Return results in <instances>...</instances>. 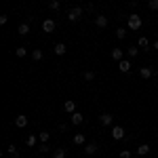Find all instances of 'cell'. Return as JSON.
<instances>
[{
  "label": "cell",
  "instance_id": "5",
  "mask_svg": "<svg viewBox=\"0 0 158 158\" xmlns=\"http://www.w3.org/2000/svg\"><path fill=\"white\" fill-rule=\"evenodd\" d=\"M15 127H19V129L27 127V116H25V114H17V116H15Z\"/></svg>",
  "mask_w": 158,
  "mask_h": 158
},
{
  "label": "cell",
  "instance_id": "6",
  "mask_svg": "<svg viewBox=\"0 0 158 158\" xmlns=\"http://www.w3.org/2000/svg\"><path fill=\"white\" fill-rule=\"evenodd\" d=\"M95 25H97L99 30L108 27V17H106V15H97V17H95Z\"/></svg>",
  "mask_w": 158,
  "mask_h": 158
},
{
  "label": "cell",
  "instance_id": "10",
  "mask_svg": "<svg viewBox=\"0 0 158 158\" xmlns=\"http://www.w3.org/2000/svg\"><path fill=\"white\" fill-rule=\"evenodd\" d=\"M118 68H120V72H129V70H131V61L129 59H122V61H118Z\"/></svg>",
  "mask_w": 158,
  "mask_h": 158
},
{
  "label": "cell",
  "instance_id": "30",
  "mask_svg": "<svg viewBox=\"0 0 158 158\" xmlns=\"http://www.w3.org/2000/svg\"><path fill=\"white\" fill-rule=\"evenodd\" d=\"M49 150H51V148L47 146V143H42V146L38 148V152H40V154H47V152H49Z\"/></svg>",
  "mask_w": 158,
  "mask_h": 158
},
{
  "label": "cell",
  "instance_id": "29",
  "mask_svg": "<svg viewBox=\"0 0 158 158\" xmlns=\"http://www.w3.org/2000/svg\"><path fill=\"white\" fill-rule=\"evenodd\" d=\"M124 36H127V30H124V27H118V30H116V38H118V40H122Z\"/></svg>",
  "mask_w": 158,
  "mask_h": 158
},
{
  "label": "cell",
  "instance_id": "24",
  "mask_svg": "<svg viewBox=\"0 0 158 158\" xmlns=\"http://www.w3.org/2000/svg\"><path fill=\"white\" fill-rule=\"evenodd\" d=\"M6 152H9V154H11L13 158H19V152H17V148L13 146V143H11V146H9V148H6Z\"/></svg>",
  "mask_w": 158,
  "mask_h": 158
},
{
  "label": "cell",
  "instance_id": "3",
  "mask_svg": "<svg viewBox=\"0 0 158 158\" xmlns=\"http://www.w3.org/2000/svg\"><path fill=\"white\" fill-rule=\"evenodd\" d=\"M129 27H131V30H139V27H141V17L135 15V13H131V17H129Z\"/></svg>",
  "mask_w": 158,
  "mask_h": 158
},
{
  "label": "cell",
  "instance_id": "21",
  "mask_svg": "<svg viewBox=\"0 0 158 158\" xmlns=\"http://www.w3.org/2000/svg\"><path fill=\"white\" fill-rule=\"evenodd\" d=\"M127 55L133 59V57H137L139 55V47H129V51H127Z\"/></svg>",
  "mask_w": 158,
  "mask_h": 158
},
{
  "label": "cell",
  "instance_id": "28",
  "mask_svg": "<svg viewBox=\"0 0 158 158\" xmlns=\"http://www.w3.org/2000/svg\"><path fill=\"white\" fill-rule=\"evenodd\" d=\"M82 78H85L86 82H91V80H95V72H91V70H89V72H85V76H82Z\"/></svg>",
  "mask_w": 158,
  "mask_h": 158
},
{
  "label": "cell",
  "instance_id": "36",
  "mask_svg": "<svg viewBox=\"0 0 158 158\" xmlns=\"http://www.w3.org/2000/svg\"><path fill=\"white\" fill-rule=\"evenodd\" d=\"M156 139H158V133H156Z\"/></svg>",
  "mask_w": 158,
  "mask_h": 158
},
{
  "label": "cell",
  "instance_id": "4",
  "mask_svg": "<svg viewBox=\"0 0 158 158\" xmlns=\"http://www.w3.org/2000/svg\"><path fill=\"white\" fill-rule=\"evenodd\" d=\"M99 122H101L103 127H110V124L114 122V116L108 114V112H101V114H99Z\"/></svg>",
  "mask_w": 158,
  "mask_h": 158
},
{
  "label": "cell",
  "instance_id": "8",
  "mask_svg": "<svg viewBox=\"0 0 158 158\" xmlns=\"http://www.w3.org/2000/svg\"><path fill=\"white\" fill-rule=\"evenodd\" d=\"M63 112H68V114H74V112H76V103H74L72 99L63 101Z\"/></svg>",
  "mask_w": 158,
  "mask_h": 158
},
{
  "label": "cell",
  "instance_id": "27",
  "mask_svg": "<svg viewBox=\"0 0 158 158\" xmlns=\"http://www.w3.org/2000/svg\"><path fill=\"white\" fill-rule=\"evenodd\" d=\"M148 9L150 11H158V0H148Z\"/></svg>",
  "mask_w": 158,
  "mask_h": 158
},
{
  "label": "cell",
  "instance_id": "15",
  "mask_svg": "<svg viewBox=\"0 0 158 158\" xmlns=\"http://www.w3.org/2000/svg\"><path fill=\"white\" fill-rule=\"evenodd\" d=\"M74 143H76V146H85V143H86V137H85L82 133L74 135Z\"/></svg>",
  "mask_w": 158,
  "mask_h": 158
},
{
  "label": "cell",
  "instance_id": "17",
  "mask_svg": "<svg viewBox=\"0 0 158 158\" xmlns=\"http://www.w3.org/2000/svg\"><path fill=\"white\" fill-rule=\"evenodd\" d=\"M139 76H141V78H152V70H150L148 65H143V68L139 70Z\"/></svg>",
  "mask_w": 158,
  "mask_h": 158
},
{
  "label": "cell",
  "instance_id": "37",
  "mask_svg": "<svg viewBox=\"0 0 158 158\" xmlns=\"http://www.w3.org/2000/svg\"><path fill=\"white\" fill-rule=\"evenodd\" d=\"M156 76H158V70H156Z\"/></svg>",
  "mask_w": 158,
  "mask_h": 158
},
{
  "label": "cell",
  "instance_id": "1",
  "mask_svg": "<svg viewBox=\"0 0 158 158\" xmlns=\"http://www.w3.org/2000/svg\"><path fill=\"white\" fill-rule=\"evenodd\" d=\"M82 9H80V6H74V9H70V11H68V19H70V21H78V19H80V17H82Z\"/></svg>",
  "mask_w": 158,
  "mask_h": 158
},
{
  "label": "cell",
  "instance_id": "26",
  "mask_svg": "<svg viewBox=\"0 0 158 158\" xmlns=\"http://www.w3.org/2000/svg\"><path fill=\"white\" fill-rule=\"evenodd\" d=\"M32 59H34V61H40V59H42V51H40V49L32 51Z\"/></svg>",
  "mask_w": 158,
  "mask_h": 158
},
{
  "label": "cell",
  "instance_id": "23",
  "mask_svg": "<svg viewBox=\"0 0 158 158\" xmlns=\"http://www.w3.org/2000/svg\"><path fill=\"white\" fill-rule=\"evenodd\" d=\"M36 141H38V135H30L27 139H25V143L32 148V146H36Z\"/></svg>",
  "mask_w": 158,
  "mask_h": 158
},
{
  "label": "cell",
  "instance_id": "12",
  "mask_svg": "<svg viewBox=\"0 0 158 158\" xmlns=\"http://www.w3.org/2000/svg\"><path fill=\"white\" fill-rule=\"evenodd\" d=\"M53 51H55V55H65V51H68V47H65L63 42H57Z\"/></svg>",
  "mask_w": 158,
  "mask_h": 158
},
{
  "label": "cell",
  "instance_id": "7",
  "mask_svg": "<svg viewBox=\"0 0 158 158\" xmlns=\"http://www.w3.org/2000/svg\"><path fill=\"white\" fill-rule=\"evenodd\" d=\"M42 30H44L47 34L55 32V21H53V19H44V21H42Z\"/></svg>",
  "mask_w": 158,
  "mask_h": 158
},
{
  "label": "cell",
  "instance_id": "33",
  "mask_svg": "<svg viewBox=\"0 0 158 158\" xmlns=\"http://www.w3.org/2000/svg\"><path fill=\"white\" fill-rule=\"evenodd\" d=\"M152 49H156V51H158V40L154 42V44H152Z\"/></svg>",
  "mask_w": 158,
  "mask_h": 158
},
{
  "label": "cell",
  "instance_id": "22",
  "mask_svg": "<svg viewBox=\"0 0 158 158\" xmlns=\"http://www.w3.org/2000/svg\"><path fill=\"white\" fill-rule=\"evenodd\" d=\"M15 55H17L19 59H21V57H25V55H27V49H25V47H17V51H15Z\"/></svg>",
  "mask_w": 158,
  "mask_h": 158
},
{
  "label": "cell",
  "instance_id": "19",
  "mask_svg": "<svg viewBox=\"0 0 158 158\" xmlns=\"http://www.w3.org/2000/svg\"><path fill=\"white\" fill-rule=\"evenodd\" d=\"M17 32H19L21 36H25V34H30V25H27V23H21L19 27H17Z\"/></svg>",
  "mask_w": 158,
  "mask_h": 158
},
{
  "label": "cell",
  "instance_id": "32",
  "mask_svg": "<svg viewBox=\"0 0 158 158\" xmlns=\"http://www.w3.org/2000/svg\"><path fill=\"white\" fill-rule=\"evenodd\" d=\"M9 21V15H0V25H4Z\"/></svg>",
  "mask_w": 158,
  "mask_h": 158
},
{
  "label": "cell",
  "instance_id": "14",
  "mask_svg": "<svg viewBox=\"0 0 158 158\" xmlns=\"http://www.w3.org/2000/svg\"><path fill=\"white\" fill-rule=\"evenodd\" d=\"M68 156V150L65 148H57L55 152H53V158H65Z\"/></svg>",
  "mask_w": 158,
  "mask_h": 158
},
{
  "label": "cell",
  "instance_id": "18",
  "mask_svg": "<svg viewBox=\"0 0 158 158\" xmlns=\"http://www.w3.org/2000/svg\"><path fill=\"white\" fill-rule=\"evenodd\" d=\"M49 131H40V133H38V139H40V141H42V143H49Z\"/></svg>",
  "mask_w": 158,
  "mask_h": 158
},
{
  "label": "cell",
  "instance_id": "39",
  "mask_svg": "<svg viewBox=\"0 0 158 158\" xmlns=\"http://www.w3.org/2000/svg\"><path fill=\"white\" fill-rule=\"evenodd\" d=\"M42 2H47V0H42Z\"/></svg>",
  "mask_w": 158,
  "mask_h": 158
},
{
  "label": "cell",
  "instance_id": "13",
  "mask_svg": "<svg viewBox=\"0 0 158 158\" xmlns=\"http://www.w3.org/2000/svg\"><path fill=\"white\" fill-rule=\"evenodd\" d=\"M137 154H139V156H148V154H150V146H148V143H141V146L137 148Z\"/></svg>",
  "mask_w": 158,
  "mask_h": 158
},
{
  "label": "cell",
  "instance_id": "11",
  "mask_svg": "<svg viewBox=\"0 0 158 158\" xmlns=\"http://www.w3.org/2000/svg\"><path fill=\"white\" fill-rule=\"evenodd\" d=\"M85 152L89 154V156L97 154V143H85Z\"/></svg>",
  "mask_w": 158,
  "mask_h": 158
},
{
  "label": "cell",
  "instance_id": "34",
  "mask_svg": "<svg viewBox=\"0 0 158 158\" xmlns=\"http://www.w3.org/2000/svg\"><path fill=\"white\" fill-rule=\"evenodd\" d=\"M156 19H158V11H156Z\"/></svg>",
  "mask_w": 158,
  "mask_h": 158
},
{
  "label": "cell",
  "instance_id": "35",
  "mask_svg": "<svg viewBox=\"0 0 158 158\" xmlns=\"http://www.w3.org/2000/svg\"><path fill=\"white\" fill-rule=\"evenodd\" d=\"M139 158H146V156H139Z\"/></svg>",
  "mask_w": 158,
  "mask_h": 158
},
{
  "label": "cell",
  "instance_id": "16",
  "mask_svg": "<svg viewBox=\"0 0 158 158\" xmlns=\"http://www.w3.org/2000/svg\"><path fill=\"white\" fill-rule=\"evenodd\" d=\"M82 120H85V116H82L80 112H74L72 114V124H80Z\"/></svg>",
  "mask_w": 158,
  "mask_h": 158
},
{
  "label": "cell",
  "instance_id": "2",
  "mask_svg": "<svg viewBox=\"0 0 158 158\" xmlns=\"http://www.w3.org/2000/svg\"><path fill=\"white\" fill-rule=\"evenodd\" d=\"M124 129H122L120 124H114V127H112V137H114V139H116V141H120V139H124Z\"/></svg>",
  "mask_w": 158,
  "mask_h": 158
},
{
  "label": "cell",
  "instance_id": "20",
  "mask_svg": "<svg viewBox=\"0 0 158 158\" xmlns=\"http://www.w3.org/2000/svg\"><path fill=\"white\" fill-rule=\"evenodd\" d=\"M137 44H139V47H141V49H152V47H150V44H148V38L146 36H141V38H139V40H137Z\"/></svg>",
  "mask_w": 158,
  "mask_h": 158
},
{
  "label": "cell",
  "instance_id": "38",
  "mask_svg": "<svg viewBox=\"0 0 158 158\" xmlns=\"http://www.w3.org/2000/svg\"><path fill=\"white\" fill-rule=\"evenodd\" d=\"M63 2H68V0H63Z\"/></svg>",
  "mask_w": 158,
  "mask_h": 158
},
{
  "label": "cell",
  "instance_id": "31",
  "mask_svg": "<svg viewBox=\"0 0 158 158\" xmlns=\"http://www.w3.org/2000/svg\"><path fill=\"white\" fill-rule=\"evenodd\" d=\"M120 158H131V152H129V150H122V152H120Z\"/></svg>",
  "mask_w": 158,
  "mask_h": 158
},
{
  "label": "cell",
  "instance_id": "25",
  "mask_svg": "<svg viewBox=\"0 0 158 158\" xmlns=\"http://www.w3.org/2000/svg\"><path fill=\"white\" fill-rule=\"evenodd\" d=\"M49 6H51V11H59L61 0H51V2H49Z\"/></svg>",
  "mask_w": 158,
  "mask_h": 158
},
{
  "label": "cell",
  "instance_id": "9",
  "mask_svg": "<svg viewBox=\"0 0 158 158\" xmlns=\"http://www.w3.org/2000/svg\"><path fill=\"white\" fill-rule=\"evenodd\" d=\"M110 55H112V59H114V61H122V49H118V47H114Z\"/></svg>",
  "mask_w": 158,
  "mask_h": 158
}]
</instances>
